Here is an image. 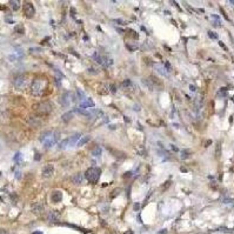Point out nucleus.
I'll return each mask as SVG.
<instances>
[{"instance_id": "obj_1", "label": "nucleus", "mask_w": 234, "mask_h": 234, "mask_svg": "<svg viewBox=\"0 0 234 234\" xmlns=\"http://www.w3.org/2000/svg\"><path fill=\"white\" fill-rule=\"evenodd\" d=\"M59 136H60V133L58 131H45L40 134L39 140L40 142H42V145L46 148H51L58 142Z\"/></svg>"}, {"instance_id": "obj_2", "label": "nucleus", "mask_w": 234, "mask_h": 234, "mask_svg": "<svg viewBox=\"0 0 234 234\" xmlns=\"http://www.w3.org/2000/svg\"><path fill=\"white\" fill-rule=\"evenodd\" d=\"M100 175H101V171H100L99 168H97V167H91V168H88V169L86 171L85 178L88 180L90 182L95 184V182H98Z\"/></svg>"}, {"instance_id": "obj_3", "label": "nucleus", "mask_w": 234, "mask_h": 234, "mask_svg": "<svg viewBox=\"0 0 234 234\" xmlns=\"http://www.w3.org/2000/svg\"><path fill=\"white\" fill-rule=\"evenodd\" d=\"M80 138H81V134L77 133V134L72 135L71 138H67V139L63 140V141L59 143V148H60V150H65V148L70 147V146H74V145H77V142L80 140Z\"/></svg>"}, {"instance_id": "obj_4", "label": "nucleus", "mask_w": 234, "mask_h": 234, "mask_svg": "<svg viewBox=\"0 0 234 234\" xmlns=\"http://www.w3.org/2000/svg\"><path fill=\"white\" fill-rule=\"evenodd\" d=\"M44 88H45V80L38 78V79H36L33 81V84L31 86V92L34 95H40L42 93Z\"/></svg>"}, {"instance_id": "obj_5", "label": "nucleus", "mask_w": 234, "mask_h": 234, "mask_svg": "<svg viewBox=\"0 0 234 234\" xmlns=\"http://www.w3.org/2000/svg\"><path fill=\"white\" fill-rule=\"evenodd\" d=\"M36 109L40 114H48L53 111V104L51 101H42L36 106Z\"/></svg>"}, {"instance_id": "obj_6", "label": "nucleus", "mask_w": 234, "mask_h": 234, "mask_svg": "<svg viewBox=\"0 0 234 234\" xmlns=\"http://www.w3.org/2000/svg\"><path fill=\"white\" fill-rule=\"evenodd\" d=\"M59 101H60L61 106L67 107V106H70L71 102H74V101H75V97H74L72 93H70V92H65V93L60 97Z\"/></svg>"}, {"instance_id": "obj_7", "label": "nucleus", "mask_w": 234, "mask_h": 234, "mask_svg": "<svg viewBox=\"0 0 234 234\" xmlns=\"http://www.w3.org/2000/svg\"><path fill=\"white\" fill-rule=\"evenodd\" d=\"M94 59H95V61H97L98 64H100V65H102V66H109V65L113 64L112 59H108L107 56L101 55V54H94Z\"/></svg>"}, {"instance_id": "obj_8", "label": "nucleus", "mask_w": 234, "mask_h": 234, "mask_svg": "<svg viewBox=\"0 0 234 234\" xmlns=\"http://www.w3.org/2000/svg\"><path fill=\"white\" fill-rule=\"evenodd\" d=\"M24 12H25V15L27 18H32L36 13V8L33 6V4L31 3H25L24 4Z\"/></svg>"}, {"instance_id": "obj_9", "label": "nucleus", "mask_w": 234, "mask_h": 234, "mask_svg": "<svg viewBox=\"0 0 234 234\" xmlns=\"http://www.w3.org/2000/svg\"><path fill=\"white\" fill-rule=\"evenodd\" d=\"M53 173H54V167H53V165H46V166H44L42 169H41V175H42L44 178H51L52 175H53Z\"/></svg>"}, {"instance_id": "obj_10", "label": "nucleus", "mask_w": 234, "mask_h": 234, "mask_svg": "<svg viewBox=\"0 0 234 234\" xmlns=\"http://www.w3.org/2000/svg\"><path fill=\"white\" fill-rule=\"evenodd\" d=\"M13 84H14V86L17 87L18 90H22L24 87L26 86V78H25L24 75H18V77L14 79Z\"/></svg>"}, {"instance_id": "obj_11", "label": "nucleus", "mask_w": 234, "mask_h": 234, "mask_svg": "<svg viewBox=\"0 0 234 234\" xmlns=\"http://www.w3.org/2000/svg\"><path fill=\"white\" fill-rule=\"evenodd\" d=\"M31 210L36 214H41L44 212V210H45V206H44L42 202H34V203L31 205Z\"/></svg>"}, {"instance_id": "obj_12", "label": "nucleus", "mask_w": 234, "mask_h": 234, "mask_svg": "<svg viewBox=\"0 0 234 234\" xmlns=\"http://www.w3.org/2000/svg\"><path fill=\"white\" fill-rule=\"evenodd\" d=\"M51 200L53 202H60L63 200V193L60 191H54L51 194Z\"/></svg>"}, {"instance_id": "obj_13", "label": "nucleus", "mask_w": 234, "mask_h": 234, "mask_svg": "<svg viewBox=\"0 0 234 234\" xmlns=\"http://www.w3.org/2000/svg\"><path fill=\"white\" fill-rule=\"evenodd\" d=\"M82 179H84V175H82L81 173H75L74 175H72V178H71V180H72V182H73L74 185L81 184V182H82Z\"/></svg>"}, {"instance_id": "obj_14", "label": "nucleus", "mask_w": 234, "mask_h": 234, "mask_svg": "<svg viewBox=\"0 0 234 234\" xmlns=\"http://www.w3.org/2000/svg\"><path fill=\"white\" fill-rule=\"evenodd\" d=\"M87 107H94V102H93V100L92 99H90V98H86L84 101H81L80 102V108H87Z\"/></svg>"}, {"instance_id": "obj_15", "label": "nucleus", "mask_w": 234, "mask_h": 234, "mask_svg": "<svg viewBox=\"0 0 234 234\" xmlns=\"http://www.w3.org/2000/svg\"><path fill=\"white\" fill-rule=\"evenodd\" d=\"M74 112H77V113H79V114H81V115H85L86 118H92V116H93V113H92L91 111H86V109L79 108V107L74 108Z\"/></svg>"}, {"instance_id": "obj_16", "label": "nucleus", "mask_w": 234, "mask_h": 234, "mask_svg": "<svg viewBox=\"0 0 234 234\" xmlns=\"http://www.w3.org/2000/svg\"><path fill=\"white\" fill-rule=\"evenodd\" d=\"M154 68L157 70V72L158 73H160L161 75H168V72L166 71V68H165V65H161V64H157L155 66H154Z\"/></svg>"}, {"instance_id": "obj_17", "label": "nucleus", "mask_w": 234, "mask_h": 234, "mask_svg": "<svg viewBox=\"0 0 234 234\" xmlns=\"http://www.w3.org/2000/svg\"><path fill=\"white\" fill-rule=\"evenodd\" d=\"M90 140H91V135H84V136H81L80 140L77 142V146H79V147H80V146H84L85 143L88 142Z\"/></svg>"}, {"instance_id": "obj_18", "label": "nucleus", "mask_w": 234, "mask_h": 234, "mask_svg": "<svg viewBox=\"0 0 234 234\" xmlns=\"http://www.w3.org/2000/svg\"><path fill=\"white\" fill-rule=\"evenodd\" d=\"M73 119V112H67V113H65L63 116H61V120L64 121V123H68V121H71Z\"/></svg>"}, {"instance_id": "obj_19", "label": "nucleus", "mask_w": 234, "mask_h": 234, "mask_svg": "<svg viewBox=\"0 0 234 234\" xmlns=\"http://www.w3.org/2000/svg\"><path fill=\"white\" fill-rule=\"evenodd\" d=\"M47 220H48V222H56L59 220V218H58V215L54 212H49L47 215Z\"/></svg>"}, {"instance_id": "obj_20", "label": "nucleus", "mask_w": 234, "mask_h": 234, "mask_svg": "<svg viewBox=\"0 0 234 234\" xmlns=\"http://www.w3.org/2000/svg\"><path fill=\"white\" fill-rule=\"evenodd\" d=\"M8 4H10V6H11L14 11L19 10V7H20V1H19V0H11Z\"/></svg>"}, {"instance_id": "obj_21", "label": "nucleus", "mask_w": 234, "mask_h": 234, "mask_svg": "<svg viewBox=\"0 0 234 234\" xmlns=\"http://www.w3.org/2000/svg\"><path fill=\"white\" fill-rule=\"evenodd\" d=\"M92 155H93V157H100V155H101V147L97 146L94 150H92Z\"/></svg>"}, {"instance_id": "obj_22", "label": "nucleus", "mask_w": 234, "mask_h": 234, "mask_svg": "<svg viewBox=\"0 0 234 234\" xmlns=\"http://www.w3.org/2000/svg\"><path fill=\"white\" fill-rule=\"evenodd\" d=\"M13 160H14V161H15L18 165H21V162H22V159H21V153H20V152H18V153L14 155Z\"/></svg>"}, {"instance_id": "obj_23", "label": "nucleus", "mask_w": 234, "mask_h": 234, "mask_svg": "<svg viewBox=\"0 0 234 234\" xmlns=\"http://www.w3.org/2000/svg\"><path fill=\"white\" fill-rule=\"evenodd\" d=\"M107 148H108V147H107ZM108 150H109V151H111L112 153H114V154H113L114 157H118V158H125L124 153H121V152H119V151H118V152H116V151H114L113 148H108Z\"/></svg>"}, {"instance_id": "obj_24", "label": "nucleus", "mask_w": 234, "mask_h": 234, "mask_svg": "<svg viewBox=\"0 0 234 234\" xmlns=\"http://www.w3.org/2000/svg\"><path fill=\"white\" fill-rule=\"evenodd\" d=\"M211 19L214 20V25H217V26H220V25H221V20H220V18H219L218 15H214V14H213V15L211 17Z\"/></svg>"}, {"instance_id": "obj_25", "label": "nucleus", "mask_w": 234, "mask_h": 234, "mask_svg": "<svg viewBox=\"0 0 234 234\" xmlns=\"http://www.w3.org/2000/svg\"><path fill=\"white\" fill-rule=\"evenodd\" d=\"M220 150H221V145H220V142H219V143L217 145V157H218V158H219L220 154H221V153H220Z\"/></svg>"}, {"instance_id": "obj_26", "label": "nucleus", "mask_w": 234, "mask_h": 234, "mask_svg": "<svg viewBox=\"0 0 234 234\" xmlns=\"http://www.w3.org/2000/svg\"><path fill=\"white\" fill-rule=\"evenodd\" d=\"M15 31H17L18 33H24L25 30H24V27H22V26H17V27H15Z\"/></svg>"}, {"instance_id": "obj_27", "label": "nucleus", "mask_w": 234, "mask_h": 234, "mask_svg": "<svg viewBox=\"0 0 234 234\" xmlns=\"http://www.w3.org/2000/svg\"><path fill=\"white\" fill-rule=\"evenodd\" d=\"M132 84H131V81L130 80H125L124 82H123V87L124 88H126V87H128V86H131Z\"/></svg>"}, {"instance_id": "obj_28", "label": "nucleus", "mask_w": 234, "mask_h": 234, "mask_svg": "<svg viewBox=\"0 0 234 234\" xmlns=\"http://www.w3.org/2000/svg\"><path fill=\"white\" fill-rule=\"evenodd\" d=\"M208 36H210V38H212V39H218V36H217L215 33H213L212 31H208Z\"/></svg>"}, {"instance_id": "obj_29", "label": "nucleus", "mask_w": 234, "mask_h": 234, "mask_svg": "<svg viewBox=\"0 0 234 234\" xmlns=\"http://www.w3.org/2000/svg\"><path fill=\"white\" fill-rule=\"evenodd\" d=\"M0 234H10V233H8V231L5 229V228H0Z\"/></svg>"}, {"instance_id": "obj_30", "label": "nucleus", "mask_w": 234, "mask_h": 234, "mask_svg": "<svg viewBox=\"0 0 234 234\" xmlns=\"http://www.w3.org/2000/svg\"><path fill=\"white\" fill-rule=\"evenodd\" d=\"M189 154H188V151H185V152H182V155H181V158L182 159H186L187 157H188Z\"/></svg>"}, {"instance_id": "obj_31", "label": "nucleus", "mask_w": 234, "mask_h": 234, "mask_svg": "<svg viewBox=\"0 0 234 234\" xmlns=\"http://www.w3.org/2000/svg\"><path fill=\"white\" fill-rule=\"evenodd\" d=\"M139 207H140V205H139V203H134V210H135V211H138Z\"/></svg>"}, {"instance_id": "obj_32", "label": "nucleus", "mask_w": 234, "mask_h": 234, "mask_svg": "<svg viewBox=\"0 0 234 234\" xmlns=\"http://www.w3.org/2000/svg\"><path fill=\"white\" fill-rule=\"evenodd\" d=\"M111 91H112V92H115V86H114V85H111Z\"/></svg>"}, {"instance_id": "obj_33", "label": "nucleus", "mask_w": 234, "mask_h": 234, "mask_svg": "<svg viewBox=\"0 0 234 234\" xmlns=\"http://www.w3.org/2000/svg\"><path fill=\"white\" fill-rule=\"evenodd\" d=\"M39 159H40V154L37 153V155H36V160H39Z\"/></svg>"}, {"instance_id": "obj_34", "label": "nucleus", "mask_w": 234, "mask_h": 234, "mask_svg": "<svg viewBox=\"0 0 234 234\" xmlns=\"http://www.w3.org/2000/svg\"><path fill=\"white\" fill-rule=\"evenodd\" d=\"M20 172H15V175H17V178H20V174H19Z\"/></svg>"}, {"instance_id": "obj_35", "label": "nucleus", "mask_w": 234, "mask_h": 234, "mask_svg": "<svg viewBox=\"0 0 234 234\" xmlns=\"http://www.w3.org/2000/svg\"><path fill=\"white\" fill-rule=\"evenodd\" d=\"M125 234H133V232H132V231H127Z\"/></svg>"}, {"instance_id": "obj_36", "label": "nucleus", "mask_w": 234, "mask_h": 234, "mask_svg": "<svg viewBox=\"0 0 234 234\" xmlns=\"http://www.w3.org/2000/svg\"><path fill=\"white\" fill-rule=\"evenodd\" d=\"M191 91H195V87L194 86H191Z\"/></svg>"}, {"instance_id": "obj_37", "label": "nucleus", "mask_w": 234, "mask_h": 234, "mask_svg": "<svg viewBox=\"0 0 234 234\" xmlns=\"http://www.w3.org/2000/svg\"><path fill=\"white\" fill-rule=\"evenodd\" d=\"M32 234H42V233H41V232H33Z\"/></svg>"}, {"instance_id": "obj_38", "label": "nucleus", "mask_w": 234, "mask_h": 234, "mask_svg": "<svg viewBox=\"0 0 234 234\" xmlns=\"http://www.w3.org/2000/svg\"><path fill=\"white\" fill-rule=\"evenodd\" d=\"M229 4H232V5H234V0H232V1H229Z\"/></svg>"}]
</instances>
